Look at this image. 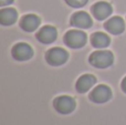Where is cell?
<instances>
[{"instance_id":"6da1fadb","label":"cell","mask_w":126,"mask_h":125,"mask_svg":"<svg viewBox=\"0 0 126 125\" xmlns=\"http://www.w3.org/2000/svg\"><path fill=\"white\" fill-rule=\"evenodd\" d=\"M114 57L113 53L110 51L101 50V51H95L90 55V63L93 66L98 69H105L109 68L113 64Z\"/></svg>"},{"instance_id":"7a4b0ae2","label":"cell","mask_w":126,"mask_h":125,"mask_svg":"<svg viewBox=\"0 0 126 125\" xmlns=\"http://www.w3.org/2000/svg\"><path fill=\"white\" fill-rule=\"evenodd\" d=\"M64 43L72 49L82 48L86 43V34L80 30H70L64 35Z\"/></svg>"},{"instance_id":"3957f363","label":"cell","mask_w":126,"mask_h":125,"mask_svg":"<svg viewBox=\"0 0 126 125\" xmlns=\"http://www.w3.org/2000/svg\"><path fill=\"white\" fill-rule=\"evenodd\" d=\"M67 58H69V54L62 48H52L46 54L47 62L53 66H59L64 64L66 62Z\"/></svg>"},{"instance_id":"277c9868","label":"cell","mask_w":126,"mask_h":125,"mask_svg":"<svg viewBox=\"0 0 126 125\" xmlns=\"http://www.w3.org/2000/svg\"><path fill=\"white\" fill-rule=\"evenodd\" d=\"M53 106L57 110V112L61 114H69L75 108V101L71 96L62 95V96H58L53 101Z\"/></svg>"},{"instance_id":"5b68a950","label":"cell","mask_w":126,"mask_h":125,"mask_svg":"<svg viewBox=\"0 0 126 125\" xmlns=\"http://www.w3.org/2000/svg\"><path fill=\"white\" fill-rule=\"evenodd\" d=\"M112 96V91L106 85H97L91 93H90V100L94 103H105L109 101Z\"/></svg>"},{"instance_id":"8992f818","label":"cell","mask_w":126,"mask_h":125,"mask_svg":"<svg viewBox=\"0 0 126 125\" xmlns=\"http://www.w3.org/2000/svg\"><path fill=\"white\" fill-rule=\"evenodd\" d=\"M12 57L15 60L18 61H26L32 58L33 50L29 44L27 43H18L12 48Z\"/></svg>"},{"instance_id":"52a82bcc","label":"cell","mask_w":126,"mask_h":125,"mask_svg":"<svg viewBox=\"0 0 126 125\" xmlns=\"http://www.w3.org/2000/svg\"><path fill=\"white\" fill-rule=\"evenodd\" d=\"M71 24L80 29H87L92 26V19L85 11H79L72 16Z\"/></svg>"},{"instance_id":"ba28073f","label":"cell","mask_w":126,"mask_h":125,"mask_svg":"<svg viewBox=\"0 0 126 125\" xmlns=\"http://www.w3.org/2000/svg\"><path fill=\"white\" fill-rule=\"evenodd\" d=\"M92 12L97 20H104L112 13V6L106 1H98L92 7Z\"/></svg>"},{"instance_id":"9c48e42d","label":"cell","mask_w":126,"mask_h":125,"mask_svg":"<svg viewBox=\"0 0 126 125\" xmlns=\"http://www.w3.org/2000/svg\"><path fill=\"white\" fill-rule=\"evenodd\" d=\"M57 29L54 27H51V26H46L43 28H41L39 30V32L37 33V39L39 40L41 43L44 44H48L53 42L55 39H57Z\"/></svg>"},{"instance_id":"30bf717a","label":"cell","mask_w":126,"mask_h":125,"mask_svg":"<svg viewBox=\"0 0 126 125\" xmlns=\"http://www.w3.org/2000/svg\"><path fill=\"white\" fill-rule=\"evenodd\" d=\"M104 27L112 34H121L125 30V22L121 17H113L107 20Z\"/></svg>"},{"instance_id":"8fae6325","label":"cell","mask_w":126,"mask_h":125,"mask_svg":"<svg viewBox=\"0 0 126 125\" xmlns=\"http://www.w3.org/2000/svg\"><path fill=\"white\" fill-rule=\"evenodd\" d=\"M40 19L35 15H27L20 20V27L27 32H33L39 27Z\"/></svg>"},{"instance_id":"7c38bea8","label":"cell","mask_w":126,"mask_h":125,"mask_svg":"<svg viewBox=\"0 0 126 125\" xmlns=\"http://www.w3.org/2000/svg\"><path fill=\"white\" fill-rule=\"evenodd\" d=\"M96 79L92 74H84L76 81V91L80 93H85L95 84Z\"/></svg>"},{"instance_id":"4fadbf2b","label":"cell","mask_w":126,"mask_h":125,"mask_svg":"<svg viewBox=\"0 0 126 125\" xmlns=\"http://www.w3.org/2000/svg\"><path fill=\"white\" fill-rule=\"evenodd\" d=\"M18 12L13 8H3L0 11V23L2 26H11L17 21Z\"/></svg>"},{"instance_id":"5bb4252c","label":"cell","mask_w":126,"mask_h":125,"mask_svg":"<svg viewBox=\"0 0 126 125\" xmlns=\"http://www.w3.org/2000/svg\"><path fill=\"white\" fill-rule=\"evenodd\" d=\"M91 43L94 48L103 49L110 44V38L103 32H95L91 37Z\"/></svg>"},{"instance_id":"9a60e30c","label":"cell","mask_w":126,"mask_h":125,"mask_svg":"<svg viewBox=\"0 0 126 125\" xmlns=\"http://www.w3.org/2000/svg\"><path fill=\"white\" fill-rule=\"evenodd\" d=\"M89 0H65L67 4L70 7H73V8H81V7L85 6Z\"/></svg>"},{"instance_id":"2e32d148","label":"cell","mask_w":126,"mask_h":125,"mask_svg":"<svg viewBox=\"0 0 126 125\" xmlns=\"http://www.w3.org/2000/svg\"><path fill=\"white\" fill-rule=\"evenodd\" d=\"M13 0H0V6H8V4L12 3Z\"/></svg>"},{"instance_id":"e0dca14e","label":"cell","mask_w":126,"mask_h":125,"mask_svg":"<svg viewBox=\"0 0 126 125\" xmlns=\"http://www.w3.org/2000/svg\"><path fill=\"white\" fill-rule=\"evenodd\" d=\"M122 89H123V91L126 93V77L124 78V80L122 81Z\"/></svg>"}]
</instances>
